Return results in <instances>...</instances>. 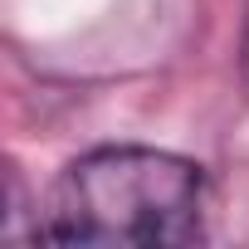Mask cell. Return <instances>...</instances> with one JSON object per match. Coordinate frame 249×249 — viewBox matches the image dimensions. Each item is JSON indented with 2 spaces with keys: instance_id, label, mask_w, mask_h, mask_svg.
<instances>
[{
  "instance_id": "cell-1",
  "label": "cell",
  "mask_w": 249,
  "mask_h": 249,
  "mask_svg": "<svg viewBox=\"0 0 249 249\" xmlns=\"http://www.w3.org/2000/svg\"><path fill=\"white\" fill-rule=\"evenodd\" d=\"M205 166L161 147H93L73 157L35 210L30 239L196 244L205 239Z\"/></svg>"
}]
</instances>
